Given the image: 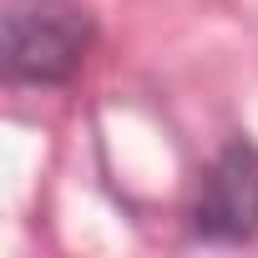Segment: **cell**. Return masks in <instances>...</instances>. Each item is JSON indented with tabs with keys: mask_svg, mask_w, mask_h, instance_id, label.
<instances>
[{
	"mask_svg": "<svg viewBox=\"0 0 258 258\" xmlns=\"http://www.w3.org/2000/svg\"><path fill=\"white\" fill-rule=\"evenodd\" d=\"M96 41V21L76 0H6V66L26 86H66Z\"/></svg>",
	"mask_w": 258,
	"mask_h": 258,
	"instance_id": "1",
	"label": "cell"
},
{
	"mask_svg": "<svg viewBox=\"0 0 258 258\" xmlns=\"http://www.w3.org/2000/svg\"><path fill=\"white\" fill-rule=\"evenodd\" d=\"M192 228L208 243H243L258 233V147L253 142H228L198 187L192 203Z\"/></svg>",
	"mask_w": 258,
	"mask_h": 258,
	"instance_id": "2",
	"label": "cell"
}]
</instances>
